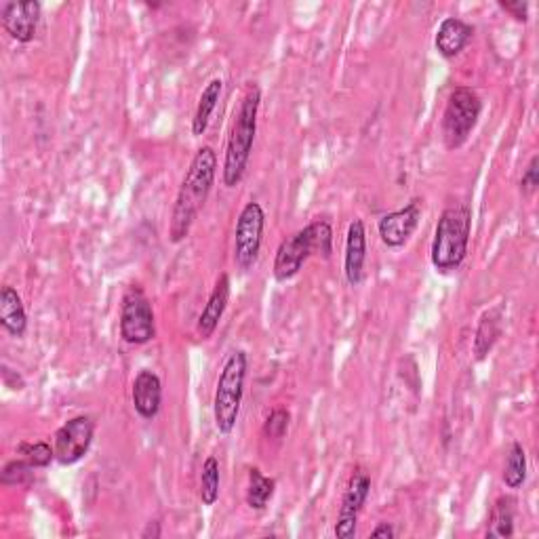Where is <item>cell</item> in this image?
Segmentation results:
<instances>
[{"label": "cell", "mask_w": 539, "mask_h": 539, "mask_svg": "<svg viewBox=\"0 0 539 539\" xmlns=\"http://www.w3.org/2000/svg\"><path fill=\"white\" fill-rule=\"evenodd\" d=\"M230 291H232V283H230V276L228 272H222L217 278V283L207 299V304L201 312V316H198V323H196V333L201 339H211L213 333L217 331L219 323H222V318L226 314V308H228V302H230Z\"/></svg>", "instance_id": "cell-15"}, {"label": "cell", "mask_w": 539, "mask_h": 539, "mask_svg": "<svg viewBox=\"0 0 539 539\" xmlns=\"http://www.w3.org/2000/svg\"><path fill=\"white\" fill-rule=\"evenodd\" d=\"M161 535H163L161 523H156V521L148 523V525H146V529L142 531V539H158V537H161Z\"/></svg>", "instance_id": "cell-30"}, {"label": "cell", "mask_w": 539, "mask_h": 539, "mask_svg": "<svg viewBox=\"0 0 539 539\" xmlns=\"http://www.w3.org/2000/svg\"><path fill=\"white\" fill-rule=\"evenodd\" d=\"M219 485H222V472H219V462L217 457H207V462L203 464L201 472V502L203 506H213L219 499Z\"/></svg>", "instance_id": "cell-23"}, {"label": "cell", "mask_w": 539, "mask_h": 539, "mask_svg": "<svg viewBox=\"0 0 539 539\" xmlns=\"http://www.w3.org/2000/svg\"><path fill=\"white\" fill-rule=\"evenodd\" d=\"M222 91H224V81L222 78H213V81L207 83V87L203 89L201 97H198V104H196V112H194V118H192V133L196 137L205 135V131L209 129V123H211V116L219 104V97H222Z\"/></svg>", "instance_id": "cell-19"}, {"label": "cell", "mask_w": 539, "mask_h": 539, "mask_svg": "<svg viewBox=\"0 0 539 539\" xmlns=\"http://www.w3.org/2000/svg\"><path fill=\"white\" fill-rule=\"evenodd\" d=\"M502 478L508 489H521L527 481V453H525V447L518 441L510 445Z\"/></svg>", "instance_id": "cell-22"}, {"label": "cell", "mask_w": 539, "mask_h": 539, "mask_svg": "<svg viewBox=\"0 0 539 539\" xmlns=\"http://www.w3.org/2000/svg\"><path fill=\"white\" fill-rule=\"evenodd\" d=\"M217 175V154L211 146L198 148L192 163L184 175V182L179 186L171 222H169V241L173 245L184 243L190 236V230L196 222L198 213L203 211L207 198L213 190Z\"/></svg>", "instance_id": "cell-1"}, {"label": "cell", "mask_w": 539, "mask_h": 539, "mask_svg": "<svg viewBox=\"0 0 539 539\" xmlns=\"http://www.w3.org/2000/svg\"><path fill=\"white\" fill-rule=\"evenodd\" d=\"M34 466H30L24 457H17L3 468V476L0 481L3 485H26L34 478Z\"/></svg>", "instance_id": "cell-25"}, {"label": "cell", "mask_w": 539, "mask_h": 539, "mask_svg": "<svg viewBox=\"0 0 539 539\" xmlns=\"http://www.w3.org/2000/svg\"><path fill=\"white\" fill-rule=\"evenodd\" d=\"M247 367H249L247 352L234 350L226 358L222 371H219L213 398V419L219 434H230L236 428L245 396Z\"/></svg>", "instance_id": "cell-5"}, {"label": "cell", "mask_w": 539, "mask_h": 539, "mask_svg": "<svg viewBox=\"0 0 539 539\" xmlns=\"http://www.w3.org/2000/svg\"><path fill=\"white\" fill-rule=\"evenodd\" d=\"M262 106V89L255 83H249L241 104L234 114V123L230 129L226 158H224V186L236 188L243 182L249 167V158L253 152L257 135V116Z\"/></svg>", "instance_id": "cell-2"}, {"label": "cell", "mask_w": 539, "mask_h": 539, "mask_svg": "<svg viewBox=\"0 0 539 539\" xmlns=\"http://www.w3.org/2000/svg\"><path fill=\"white\" fill-rule=\"evenodd\" d=\"M95 436V424L89 415L70 417L68 422L55 432V462L59 466H74L89 453Z\"/></svg>", "instance_id": "cell-9"}, {"label": "cell", "mask_w": 539, "mask_h": 539, "mask_svg": "<svg viewBox=\"0 0 539 539\" xmlns=\"http://www.w3.org/2000/svg\"><path fill=\"white\" fill-rule=\"evenodd\" d=\"M0 327L11 337H24L28 331V314L22 295L9 285L0 289Z\"/></svg>", "instance_id": "cell-17"}, {"label": "cell", "mask_w": 539, "mask_h": 539, "mask_svg": "<svg viewBox=\"0 0 539 539\" xmlns=\"http://www.w3.org/2000/svg\"><path fill=\"white\" fill-rule=\"evenodd\" d=\"M371 493V474L365 466H356L350 474L348 487L342 497V506H339L337 523H335V537L339 539H352L356 535L358 516H361L367 499Z\"/></svg>", "instance_id": "cell-10"}, {"label": "cell", "mask_w": 539, "mask_h": 539, "mask_svg": "<svg viewBox=\"0 0 539 539\" xmlns=\"http://www.w3.org/2000/svg\"><path fill=\"white\" fill-rule=\"evenodd\" d=\"M537 186H539V156L535 154V156H531V161L521 177V184H518V188H521V194L525 198H531L535 194Z\"/></svg>", "instance_id": "cell-27"}, {"label": "cell", "mask_w": 539, "mask_h": 539, "mask_svg": "<svg viewBox=\"0 0 539 539\" xmlns=\"http://www.w3.org/2000/svg\"><path fill=\"white\" fill-rule=\"evenodd\" d=\"M499 9H504L510 17H514L516 22L525 24L529 19V3L527 0H497Z\"/></svg>", "instance_id": "cell-28"}, {"label": "cell", "mask_w": 539, "mask_h": 539, "mask_svg": "<svg viewBox=\"0 0 539 539\" xmlns=\"http://www.w3.org/2000/svg\"><path fill=\"white\" fill-rule=\"evenodd\" d=\"M514 518H516V499L510 495L497 497L493 504L489 527H487V539H508L514 535Z\"/></svg>", "instance_id": "cell-20"}, {"label": "cell", "mask_w": 539, "mask_h": 539, "mask_svg": "<svg viewBox=\"0 0 539 539\" xmlns=\"http://www.w3.org/2000/svg\"><path fill=\"white\" fill-rule=\"evenodd\" d=\"M367 262V228L363 219H354L346 234V253H344V276L350 287H358L365 278Z\"/></svg>", "instance_id": "cell-14"}, {"label": "cell", "mask_w": 539, "mask_h": 539, "mask_svg": "<svg viewBox=\"0 0 539 539\" xmlns=\"http://www.w3.org/2000/svg\"><path fill=\"white\" fill-rule=\"evenodd\" d=\"M131 398H133V407L137 411V415L142 419H152L161 413V405H163V382L161 377H158L154 371L150 369H142L135 379H133V390H131Z\"/></svg>", "instance_id": "cell-13"}, {"label": "cell", "mask_w": 539, "mask_h": 539, "mask_svg": "<svg viewBox=\"0 0 539 539\" xmlns=\"http://www.w3.org/2000/svg\"><path fill=\"white\" fill-rule=\"evenodd\" d=\"M43 5L38 0H7L0 7V22L13 41L28 45L36 38Z\"/></svg>", "instance_id": "cell-11"}, {"label": "cell", "mask_w": 539, "mask_h": 539, "mask_svg": "<svg viewBox=\"0 0 539 539\" xmlns=\"http://www.w3.org/2000/svg\"><path fill=\"white\" fill-rule=\"evenodd\" d=\"M264 230H266V213L262 205L251 201L243 207L241 215L236 219L234 230V262L243 272H249L264 243Z\"/></svg>", "instance_id": "cell-8"}, {"label": "cell", "mask_w": 539, "mask_h": 539, "mask_svg": "<svg viewBox=\"0 0 539 539\" xmlns=\"http://www.w3.org/2000/svg\"><path fill=\"white\" fill-rule=\"evenodd\" d=\"M504 331V312L499 306L489 308L481 321H478V329L474 335V358L476 363H483L489 356V352L495 348L497 339L502 337Z\"/></svg>", "instance_id": "cell-18"}, {"label": "cell", "mask_w": 539, "mask_h": 539, "mask_svg": "<svg viewBox=\"0 0 539 539\" xmlns=\"http://www.w3.org/2000/svg\"><path fill=\"white\" fill-rule=\"evenodd\" d=\"M121 337L129 346H146L156 337L154 308L139 285H131L123 295Z\"/></svg>", "instance_id": "cell-7"}, {"label": "cell", "mask_w": 539, "mask_h": 539, "mask_svg": "<svg viewBox=\"0 0 539 539\" xmlns=\"http://www.w3.org/2000/svg\"><path fill=\"white\" fill-rule=\"evenodd\" d=\"M472 232V209L468 203L449 205L434 230L430 262L436 272L449 274L462 268L468 257Z\"/></svg>", "instance_id": "cell-3"}, {"label": "cell", "mask_w": 539, "mask_h": 539, "mask_svg": "<svg viewBox=\"0 0 539 539\" xmlns=\"http://www.w3.org/2000/svg\"><path fill=\"white\" fill-rule=\"evenodd\" d=\"M371 537H375V539H394L396 537V529L390 523H379L371 531Z\"/></svg>", "instance_id": "cell-29"}, {"label": "cell", "mask_w": 539, "mask_h": 539, "mask_svg": "<svg viewBox=\"0 0 539 539\" xmlns=\"http://www.w3.org/2000/svg\"><path fill=\"white\" fill-rule=\"evenodd\" d=\"M276 493V481L270 476H266L259 468L249 470V485H247V506L251 510L262 512L270 504V499Z\"/></svg>", "instance_id": "cell-21"}, {"label": "cell", "mask_w": 539, "mask_h": 539, "mask_svg": "<svg viewBox=\"0 0 539 539\" xmlns=\"http://www.w3.org/2000/svg\"><path fill=\"white\" fill-rule=\"evenodd\" d=\"M422 211H424V201L419 196H415L403 209L386 213L377 222V232H379V238H382V243L390 249L405 247L419 226Z\"/></svg>", "instance_id": "cell-12"}, {"label": "cell", "mask_w": 539, "mask_h": 539, "mask_svg": "<svg viewBox=\"0 0 539 539\" xmlns=\"http://www.w3.org/2000/svg\"><path fill=\"white\" fill-rule=\"evenodd\" d=\"M472 38H474L472 24L464 22V19H459V17H445L436 30L434 47L441 57L453 59L468 47Z\"/></svg>", "instance_id": "cell-16"}, {"label": "cell", "mask_w": 539, "mask_h": 539, "mask_svg": "<svg viewBox=\"0 0 539 539\" xmlns=\"http://www.w3.org/2000/svg\"><path fill=\"white\" fill-rule=\"evenodd\" d=\"M483 114V99L472 87H455L449 97L441 121V135L447 150L462 148Z\"/></svg>", "instance_id": "cell-6"}, {"label": "cell", "mask_w": 539, "mask_h": 539, "mask_svg": "<svg viewBox=\"0 0 539 539\" xmlns=\"http://www.w3.org/2000/svg\"><path fill=\"white\" fill-rule=\"evenodd\" d=\"M289 424H291V413L285 407H276L266 417L264 436L270 438V441H281V438H285V434L289 430Z\"/></svg>", "instance_id": "cell-26"}, {"label": "cell", "mask_w": 539, "mask_h": 539, "mask_svg": "<svg viewBox=\"0 0 539 539\" xmlns=\"http://www.w3.org/2000/svg\"><path fill=\"white\" fill-rule=\"evenodd\" d=\"M312 255H321L323 259L333 255V228L327 219H314L306 228L285 238L274 257V278L278 283L291 281Z\"/></svg>", "instance_id": "cell-4"}, {"label": "cell", "mask_w": 539, "mask_h": 539, "mask_svg": "<svg viewBox=\"0 0 539 539\" xmlns=\"http://www.w3.org/2000/svg\"><path fill=\"white\" fill-rule=\"evenodd\" d=\"M17 455L24 457L26 462L34 468H47L55 459V449L45 441H36V443L22 441L17 445Z\"/></svg>", "instance_id": "cell-24"}]
</instances>
